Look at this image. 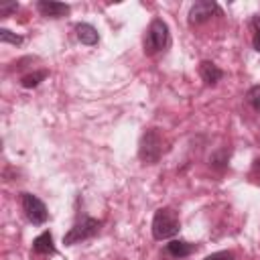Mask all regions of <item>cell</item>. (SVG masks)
Listing matches in <instances>:
<instances>
[{"label": "cell", "instance_id": "1", "mask_svg": "<svg viewBox=\"0 0 260 260\" xmlns=\"http://www.w3.org/2000/svg\"><path fill=\"white\" fill-rule=\"evenodd\" d=\"M181 230V221L175 209L171 207H160L156 209L154 217H152V238L154 240H169L173 236H177Z\"/></svg>", "mask_w": 260, "mask_h": 260}, {"label": "cell", "instance_id": "2", "mask_svg": "<svg viewBox=\"0 0 260 260\" xmlns=\"http://www.w3.org/2000/svg\"><path fill=\"white\" fill-rule=\"evenodd\" d=\"M162 136L156 128H148L138 142V158L144 165H154L162 156Z\"/></svg>", "mask_w": 260, "mask_h": 260}, {"label": "cell", "instance_id": "3", "mask_svg": "<svg viewBox=\"0 0 260 260\" xmlns=\"http://www.w3.org/2000/svg\"><path fill=\"white\" fill-rule=\"evenodd\" d=\"M102 228V221L95 219V217H89V215H81L73 225L71 230L63 236V244L67 246H73V244H79L83 240H89L93 238Z\"/></svg>", "mask_w": 260, "mask_h": 260}, {"label": "cell", "instance_id": "4", "mask_svg": "<svg viewBox=\"0 0 260 260\" xmlns=\"http://www.w3.org/2000/svg\"><path fill=\"white\" fill-rule=\"evenodd\" d=\"M169 45V26L165 20L154 18L148 28H146V37H144V53L146 55H154L158 51H162Z\"/></svg>", "mask_w": 260, "mask_h": 260}, {"label": "cell", "instance_id": "5", "mask_svg": "<svg viewBox=\"0 0 260 260\" xmlns=\"http://www.w3.org/2000/svg\"><path fill=\"white\" fill-rule=\"evenodd\" d=\"M20 203H22V211L26 215V219L35 225H41L47 221L49 217V211H47V205L32 193H22L20 195Z\"/></svg>", "mask_w": 260, "mask_h": 260}, {"label": "cell", "instance_id": "6", "mask_svg": "<svg viewBox=\"0 0 260 260\" xmlns=\"http://www.w3.org/2000/svg\"><path fill=\"white\" fill-rule=\"evenodd\" d=\"M217 12H219V6L215 2H211V0H199L189 10V22L191 24H201V22L209 20Z\"/></svg>", "mask_w": 260, "mask_h": 260}, {"label": "cell", "instance_id": "7", "mask_svg": "<svg viewBox=\"0 0 260 260\" xmlns=\"http://www.w3.org/2000/svg\"><path fill=\"white\" fill-rule=\"evenodd\" d=\"M37 8L43 16H49V18H61L65 14H69V6L63 4V2H47V0H41L37 2Z\"/></svg>", "mask_w": 260, "mask_h": 260}, {"label": "cell", "instance_id": "8", "mask_svg": "<svg viewBox=\"0 0 260 260\" xmlns=\"http://www.w3.org/2000/svg\"><path fill=\"white\" fill-rule=\"evenodd\" d=\"M199 75H201V79L207 85H215L223 77V71L215 63H211V61H201L199 63Z\"/></svg>", "mask_w": 260, "mask_h": 260}, {"label": "cell", "instance_id": "9", "mask_svg": "<svg viewBox=\"0 0 260 260\" xmlns=\"http://www.w3.org/2000/svg\"><path fill=\"white\" fill-rule=\"evenodd\" d=\"M195 250H197V246L191 244V242H187V240H171L167 244V252L173 258H185V256L193 254Z\"/></svg>", "mask_w": 260, "mask_h": 260}, {"label": "cell", "instance_id": "10", "mask_svg": "<svg viewBox=\"0 0 260 260\" xmlns=\"http://www.w3.org/2000/svg\"><path fill=\"white\" fill-rule=\"evenodd\" d=\"M32 252L35 254H43V256H49V254H55V244H53V236L51 232H43L41 236L35 238L32 242Z\"/></svg>", "mask_w": 260, "mask_h": 260}, {"label": "cell", "instance_id": "11", "mask_svg": "<svg viewBox=\"0 0 260 260\" xmlns=\"http://www.w3.org/2000/svg\"><path fill=\"white\" fill-rule=\"evenodd\" d=\"M75 32H77V39H79L83 45H95V43L100 41L98 30H95L91 24H87V22L75 24Z\"/></svg>", "mask_w": 260, "mask_h": 260}, {"label": "cell", "instance_id": "12", "mask_svg": "<svg viewBox=\"0 0 260 260\" xmlns=\"http://www.w3.org/2000/svg\"><path fill=\"white\" fill-rule=\"evenodd\" d=\"M45 77H47V71H37V73L24 75V77L20 79V83H22V87H37Z\"/></svg>", "mask_w": 260, "mask_h": 260}, {"label": "cell", "instance_id": "13", "mask_svg": "<svg viewBox=\"0 0 260 260\" xmlns=\"http://www.w3.org/2000/svg\"><path fill=\"white\" fill-rule=\"evenodd\" d=\"M250 26H252V45L260 53V16H254L250 20Z\"/></svg>", "mask_w": 260, "mask_h": 260}, {"label": "cell", "instance_id": "14", "mask_svg": "<svg viewBox=\"0 0 260 260\" xmlns=\"http://www.w3.org/2000/svg\"><path fill=\"white\" fill-rule=\"evenodd\" d=\"M0 41L2 43H10V45H22V37L20 35H14L12 30H8V28H0Z\"/></svg>", "mask_w": 260, "mask_h": 260}, {"label": "cell", "instance_id": "15", "mask_svg": "<svg viewBox=\"0 0 260 260\" xmlns=\"http://www.w3.org/2000/svg\"><path fill=\"white\" fill-rule=\"evenodd\" d=\"M248 104H250L256 112H260V85L250 87V91H248Z\"/></svg>", "mask_w": 260, "mask_h": 260}, {"label": "cell", "instance_id": "16", "mask_svg": "<svg viewBox=\"0 0 260 260\" xmlns=\"http://www.w3.org/2000/svg\"><path fill=\"white\" fill-rule=\"evenodd\" d=\"M203 260H236V256H234V252L221 250V252H213V254H209V256L203 258Z\"/></svg>", "mask_w": 260, "mask_h": 260}, {"label": "cell", "instance_id": "17", "mask_svg": "<svg viewBox=\"0 0 260 260\" xmlns=\"http://www.w3.org/2000/svg\"><path fill=\"white\" fill-rule=\"evenodd\" d=\"M16 8H18V4H8V6H0V12L6 14V12H12V10H16Z\"/></svg>", "mask_w": 260, "mask_h": 260}, {"label": "cell", "instance_id": "18", "mask_svg": "<svg viewBox=\"0 0 260 260\" xmlns=\"http://www.w3.org/2000/svg\"><path fill=\"white\" fill-rule=\"evenodd\" d=\"M254 169H256V171H260V158H256V160H254Z\"/></svg>", "mask_w": 260, "mask_h": 260}]
</instances>
